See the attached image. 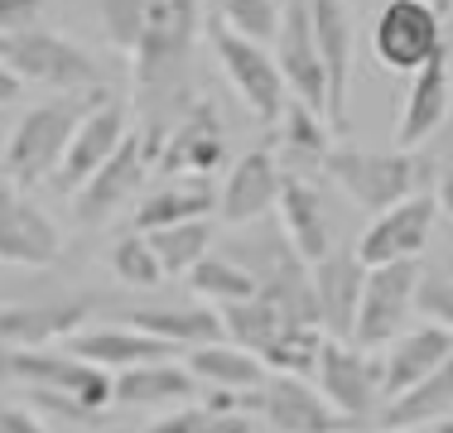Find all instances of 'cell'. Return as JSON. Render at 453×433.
<instances>
[{
  "mask_svg": "<svg viewBox=\"0 0 453 433\" xmlns=\"http://www.w3.org/2000/svg\"><path fill=\"white\" fill-rule=\"evenodd\" d=\"M106 39L131 58L135 102L150 130H169V111L183 106L193 43L203 29V0H88Z\"/></svg>",
  "mask_w": 453,
  "mask_h": 433,
  "instance_id": "cell-1",
  "label": "cell"
},
{
  "mask_svg": "<svg viewBox=\"0 0 453 433\" xmlns=\"http://www.w3.org/2000/svg\"><path fill=\"white\" fill-rule=\"evenodd\" d=\"M434 193H415V198L395 202V208L376 212L366 222V232L357 236V255L366 270L381 265H405V260H419V251L429 246V232H434Z\"/></svg>",
  "mask_w": 453,
  "mask_h": 433,
  "instance_id": "cell-12",
  "label": "cell"
},
{
  "mask_svg": "<svg viewBox=\"0 0 453 433\" xmlns=\"http://www.w3.org/2000/svg\"><path fill=\"white\" fill-rule=\"evenodd\" d=\"M155 251L165 275H188L198 260L212 255V222H183V226H165V232H140Z\"/></svg>",
  "mask_w": 453,
  "mask_h": 433,
  "instance_id": "cell-31",
  "label": "cell"
},
{
  "mask_svg": "<svg viewBox=\"0 0 453 433\" xmlns=\"http://www.w3.org/2000/svg\"><path fill=\"white\" fill-rule=\"evenodd\" d=\"M208 43H212L226 82L242 96L246 111L261 125H280V116H285V106H289V92H285V78H280V68H275V53H265L256 39L236 34L222 19H208Z\"/></svg>",
  "mask_w": 453,
  "mask_h": 433,
  "instance_id": "cell-6",
  "label": "cell"
},
{
  "mask_svg": "<svg viewBox=\"0 0 453 433\" xmlns=\"http://www.w3.org/2000/svg\"><path fill=\"white\" fill-rule=\"evenodd\" d=\"M419 285H425V270H419V260L366 270V285H362V303H357V328H352V342L366 346V352H381V346H391V342L405 332L410 313H415Z\"/></svg>",
  "mask_w": 453,
  "mask_h": 433,
  "instance_id": "cell-10",
  "label": "cell"
},
{
  "mask_svg": "<svg viewBox=\"0 0 453 433\" xmlns=\"http://www.w3.org/2000/svg\"><path fill=\"white\" fill-rule=\"evenodd\" d=\"M415 313L434 328L453 332V275H425L419 285V299H415Z\"/></svg>",
  "mask_w": 453,
  "mask_h": 433,
  "instance_id": "cell-36",
  "label": "cell"
},
{
  "mask_svg": "<svg viewBox=\"0 0 453 433\" xmlns=\"http://www.w3.org/2000/svg\"><path fill=\"white\" fill-rule=\"evenodd\" d=\"M328 121H323L319 111H309V106H299V102H289L285 106V116H280V140H285V149L295 159H309V164H323L328 159Z\"/></svg>",
  "mask_w": 453,
  "mask_h": 433,
  "instance_id": "cell-32",
  "label": "cell"
},
{
  "mask_svg": "<svg viewBox=\"0 0 453 433\" xmlns=\"http://www.w3.org/2000/svg\"><path fill=\"white\" fill-rule=\"evenodd\" d=\"M429 5H434L439 15H444V10H453V0H429Z\"/></svg>",
  "mask_w": 453,
  "mask_h": 433,
  "instance_id": "cell-42",
  "label": "cell"
},
{
  "mask_svg": "<svg viewBox=\"0 0 453 433\" xmlns=\"http://www.w3.org/2000/svg\"><path fill=\"white\" fill-rule=\"evenodd\" d=\"M140 433H251V419L246 414H218V409H203L198 399L183 409H169V414L150 419Z\"/></svg>",
  "mask_w": 453,
  "mask_h": 433,
  "instance_id": "cell-33",
  "label": "cell"
},
{
  "mask_svg": "<svg viewBox=\"0 0 453 433\" xmlns=\"http://www.w3.org/2000/svg\"><path fill=\"white\" fill-rule=\"evenodd\" d=\"M218 19L232 25L236 34L246 39H275V25H280V5L275 0H218Z\"/></svg>",
  "mask_w": 453,
  "mask_h": 433,
  "instance_id": "cell-35",
  "label": "cell"
},
{
  "mask_svg": "<svg viewBox=\"0 0 453 433\" xmlns=\"http://www.w3.org/2000/svg\"><path fill=\"white\" fill-rule=\"evenodd\" d=\"M92 299H39V303H0V346L39 352L63 346L73 332H82Z\"/></svg>",
  "mask_w": 453,
  "mask_h": 433,
  "instance_id": "cell-17",
  "label": "cell"
},
{
  "mask_svg": "<svg viewBox=\"0 0 453 433\" xmlns=\"http://www.w3.org/2000/svg\"><path fill=\"white\" fill-rule=\"evenodd\" d=\"M44 0H0V34H15V29H35Z\"/></svg>",
  "mask_w": 453,
  "mask_h": 433,
  "instance_id": "cell-37",
  "label": "cell"
},
{
  "mask_svg": "<svg viewBox=\"0 0 453 433\" xmlns=\"http://www.w3.org/2000/svg\"><path fill=\"white\" fill-rule=\"evenodd\" d=\"M275 68H280V78H285V92H295L299 106H309V111H319L323 121H328V78H323V58H319L309 0H289V5H280Z\"/></svg>",
  "mask_w": 453,
  "mask_h": 433,
  "instance_id": "cell-11",
  "label": "cell"
},
{
  "mask_svg": "<svg viewBox=\"0 0 453 433\" xmlns=\"http://www.w3.org/2000/svg\"><path fill=\"white\" fill-rule=\"evenodd\" d=\"M372 53L391 72L415 78L425 63L444 53V25L429 0H386L372 25Z\"/></svg>",
  "mask_w": 453,
  "mask_h": 433,
  "instance_id": "cell-9",
  "label": "cell"
},
{
  "mask_svg": "<svg viewBox=\"0 0 453 433\" xmlns=\"http://www.w3.org/2000/svg\"><path fill=\"white\" fill-rule=\"evenodd\" d=\"M246 414L265 419L275 433H342L348 419L323 399L314 381L299 376H265L261 390L246 395Z\"/></svg>",
  "mask_w": 453,
  "mask_h": 433,
  "instance_id": "cell-13",
  "label": "cell"
},
{
  "mask_svg": "<svg viewBox=\"0 0 453 433\" xmlns=\"http://www.w3.org/2000/svg\"><path fill=\"white\" fill-rule=\"evenodd\" d=\"M165 135L169 130H145V135L131 130V135L121 140V149H116V155L88 179V188L73 198V216H78L82 226L111 222V216L145 188L150 169L159 164V145H165Z\"/></svg>",
  "mask_w": 453,
  "mask_h": 433,
  "instance_id": "cell-7",
  "label": "cell"
},
{
  "mask_svg": "<svg viewBox=\"0 0 453 433\" xmlns=\"http://www.w3.org/2000/svg\"><path fill=\"white\" fill-rule=\"evenodd\" d=\"M453 111V72H449V49L434 63L410 78L405 102H401V121H395V149H419Z\"/></svg>",
  "mask_w": 453,
  "mask_h": 433,
  "instance_id": "cell-21",
  "label": "cell"
},
{
  "mask_svg": "<svg viewBox=\"0 0 453 433\" xmlns=\"http://www.w3.org/2000/svg\"><path fill=\"white\" fill-rule=\"evenodd\" d=\"M159 173L169 179H212L226 169V130L212 111V102H198L169 125L165 145H159Z\"/></svg>",
  "mask_w": 453,
  "mask_h": 433,
  "instance_id": "cell-16",
  "label": "cell"
},
{
  "mask_svg": "<svg viewBox=\"0 0 453 433\" xmlns=\"http://www.w3.org/2000/svg\"><path fill=\"white\" fill-rule=\"evenodd\" d=\"M323 179L362 212H386L395 202L425 193L429 183V159H419L415 149H328L323 159Z\"/></svg>",
  "mask_w": 453,
  "mask_h": 433,
  "instance_id": "cell-4",
  "label": "cell"
},
{
  "mask_svg": "<svg viewBox=\"0 0 453 433\" xmlns=\"http://www.w3.org/2000/svg\"><path fill=\"white\" fill-rule=\"evenodd\" d=\"M96 102H106V92H78V96H53V102L29 106L25 116L15 121L5 140V155H0V169L15 188H35V183H49L53 169L63 164L68 155L73 130L82 125V116L92 111Z\"/></svg>",
  "mask_w": 453,
  "mask_h": 433,
  "instance_id": "cell-3",
  "label": "cell"
},
{
  "mask_svg": "<svg viewBox=\"0 0 453 433\" xmlns=\"http://www.w3.org/2000/svg\"><path fill=\"white\" fill-rule=\"evenodd\" d=\"M188 376L198 381L203 390H232V395H251V390L265 385V361L256 352L236 342H212V346H193L188 352Z\"/></svg>",
  "mask_w": 453,
  "mask_h": 433,
  "instance_id": "cell-27",
  "label": "cell"
},
{
  "mask_svg": "<svg viewBox=\"0 0 453 433\" xmlns=\"http://www.w3.org/2000/svg\"><path fill=\"white\" fill-rule=\"evenodd\" d=\"M208 212H218L212 183L208 179H174L135 202V232H165V226H183V222H208Z\"/></svg>",
  "mask_w": 453,
  "mask_h": 433,
  "instance_id": "cell-28",
  "label": "cell"
},
{
  "mask_svg": "<svg viewBox=\"0 0 453 433\" xmlns=\"http://www.w3.org/2000/svg\"><path fill=\"white\" fill-rule=\"evenodd\" d=\"M131 135V125H126V106L121 102H96L88 116H82V125L73 130L68 140V155H63V164L53 169V188L63 193V198H78L82 188H88V179L96 169L106 164V159L121 149V140Z\"/></svg>",
  "mask_w": 453,
  "mask_h": 433,
  "instance_id": "cell-15",
  "label": "cell"
},
{
  "mask_svg": "<svg viewBox=\"0 0 453 433\" xmlns=\"http://www.w3.org/2000/svg\"><path fill=\"white\" fill-rule=\"evenodd\" d=\"M188 289L198 294L208 308H232V303H246V299H256V279L246 275L236 260H226V255H208V260H198V265L188 270Z\"/></svg>",
  "mask_w": 453,
  "mask_h": 433,
  "instance_id": "cell-30",
  "label": "cell"
},
{
  "mask_svg": "<svg viewBox=\"0 0 453 433\" xmlns=\"http://www.w3.org/2000/svg\"><path fill=\"white\" fill-rule=\"evenodd\" d=\"M429 433H453V419H444V424H429Z\"/></svg>",
  "mask_w": 453,
  "mask_h": 433,
  "instance_id": "cell-41",
  "label": "cell"
},
{
  "mask_svg": "<svg viewBox=\"0 0 453 433\" xmlns=\"http://www.w3.org/2000/svg\"><path fill=\"white\" fill-rule=\"evenodd\" d=\"M395 433H415V429H395Z\"/></svg>",
  "mask_w": 453,
  "mask_h": 433,
  "instance_id": "cell-44",
  "label": "cell"
},
{
  "mask_svg": "<svg viewBox=\"0 0 453 433\" xmlns=\"http://www.w3.org/2000/svg\"><path fill=\"white\" fill-rule=\"evenodd\" d=\"M453 419V356L439 366L434 376H425L419 385H410L405 395L386 399L381 405V424L386 429H429Z\"/></svg>",
  "mask_w": 453,
  "mask_h": 433,
  "instance_id": "cell-29",
  "label": "cell"
},
{
  "mask_svg": "<svg viewBox=\"0 0 453 433\" xmlns=\"http://www.w3.org/2000/svg\"><path fill=\"white\" fill-rule=\"evenodd\" d=\"M126 323L150 332V338H159V342H169L174 352L226 342L222 313L208 308V303H193V308H126Z\"/></svg>",
  "mask_w": 453,
  "mask_h": 433,
  "instance_id": "cell-26",
  "label": "cell"
},
{
  "mask_svg": "<svg viewBox=\"0 0 453 433\" xmlns=\"http://www.w3.org/2000/svg\"><path fill=\"white\" fill-rule=\"evenodd\" d=\"M280 232L295 246V255L304 265H319V260L333 255V216H328V198L299 173H285V188H280Z\"/></svg>",
  "mask_w": 453,
  "mask_h": 433,
  "instance_id": "cell-19",
  "label": "cell"
},
{
  "mask_svg": "<svg viewBox=\"0 0 453 433\" xmlns=\"http://www.w3.org/2000/svg\"><path fill=\"white\" fill-rule=\"evenodd\" d=\"M314 385L323 390V399H328L348 424L381 414V405H386L381 352H366V346H357V342H333L328 338V342H323V352H319Z\"/></svg>",
  "mask_w": 453,
  "mask_h": 433,
  "instance_id": "cell-8",
  "label": "cell"
},
{
  "mask_svg": "<svg viewBox=\"0 0 453 433\" xmlns=\"http://www.w3.org/2000/svg\"><path fill=\"white\" fill-rule=\"evenodd\" d=\"M0 433H53L44 424L39 409H25V405H0Z\"/></svg>",
  "mask_w": 453,
  "mask_h": 433,
  "instance_id": "cell-38",
  "label": "cell"
},
{
  "mask_svg": "<svg viewBox=\"0 0 453 433\" xmlns=\"http://www.w3.org/2000/svg\"><path fill=\"white\" fill-rule=\"evenodd\" d=\"M444 275H453V255H449V260H444Z\"/></svg>",
  "mask_w": 453,
  "mask_h": 433,
  "instance_id": "cell-43",
  "label": "cell"
},
{
  "mask_svg": "<svg viewBox=\"0 0 453 433\" xmlns=\"http://www.w3.org/2000/svg\"><path fill=\"white\" fill-rule=\"evenodd\" d=\"M0 63L15 72L25 87H49V92L78 96L96 92V63L82 43L53 34V29H15L0 34Z\"/></svg>",
  "mask_w": 453,
  "mask_h": 433,
  "instance_id": "cell-5",
  "label": "cell"
},
{
  "mask_svg": "<svg viewBox=\"0 0 453 433\" xmlns=\"http://www.w3.org/2000/svg\"><path fill=\"white\" fill-rule=\"evenodd\" d=\"M309 15H314V39H319L323 78H328V125L342 130L348 82H352V19L342 0H309Z\"/></svg>",
  "mask_w": 453,
  "mask_h": 433,
  "instance_id": "cell-23",
  "label": "cell"
},
{
  "mask_svg": "<svg viewBox=\"0 0 453 433\" xmlns=\"http://www.w3.org/2000/svg\"><path fill=\"white\" fill-rule=\"evenodd\" d=\"M0 381H15L19 390H29L35 409L73 424H102L111 399V376L96 371L92 361L63 352V346H39V352H0Z\"/></svg>",
  "mask_w": 453,
  "mask_h": 433,
  "instance_id": "cell-2",
  "label": "cell"
},
{
  "mask_svg": "<svg viewBox=\"0 0 453 433\" xmlns=\"http://www.w3.org/2000/svg\"><path fill=\"white\" fill-rule=\"evenodd\" d=\"M106 265H111V275L121 279V285H131V289H155L159 279H165V270H159L155 251H150V241L140 232L121 236V241L106 251Z\"/></svg>",
  "mask_w": 453,
  "mask_h": 433,
  "instance_id": "cell-34",
  "label": "cell"
},
{
  "mask_svg": "<svg viewBox=\"0 0 453 433\" xmlns=\"http://www.w3.org/2000/svg\"><path fill=\"white\" fill-rule=\"evenodd\" d=\"M434 208L453 222V164H449L444 173H439V183H434Z\"/></svg>",
  "mask_w": 453,
  "mask_h": 433,
  "instance_id": "cell-39",
  "label": "cell"
},
{
  "mask_svg": "<svg viewBox=\"0 0 453 433\" xmlns=\"http://www.w3.org/2000/svg\"><path fill=\"white\" fill-rule=\"evenodd\" d=\"M309 279H314L319 328L328 332L333 342H352L362 285H366V265L357 255H328V260H319V265H309Z\"/></svg>",
  "mask_w": 453,
  "mask_h": 433,
  "instance_id": "cell-22",
  "label": "cell"
},
{
  "mask_svg": "<svg viewBox=\"0 0 453 433\" xmlns=\"http://www.w3.org/2000/svg\"><path fill=\"white\" fill-rule=\"evenodd\" d=\"M280 188H285V169L271 149H251L242 155L226 173L222 193H218V216L226 226H251L261 222L265 212L280 202Z\"/></svg>",
  "mask_w": 453,
  "mask_h": 433,
  "instance_id": "cell-18",
  "label": "cell"
},
{
  "mask_svg": "<svg viewBox=\"0 0 453 433\" xmlns=\"http://www.w3.org/2000/svg\"><path fill=\"white\" fill-rule=\"evenodd\" d=\"M63 352L92 361L96 371H106V376L135 371V366H155V361H174V346L131 328V323H116V328H82V332H73V338L63 342Z\"/></svg>",
  "mask_w": 453,
  "mask_h": 433,
  "instance_id": "cell-20",
  "label": "cell"
},
{
  "mask_svg": "<svg viewBox=\"0 0 453 433\" xmlns=\"http://www.w3.org/2000/svg\"><path fill=\"white\" fill-rule=\"evenodd\" d=\"M19 96H25V82H19L15 72H10L5 63H0V106H15Z\"/></svg>",
  "mask_w": 453,
  "mask_h": 433,
  "instance_id": "cell-40",
  "label": "cell"
},
{
  "mask_svg": "<svg viewBox=\"0 0 453 433\" xmlns=\"http://www.w3.org/2000/svg\"><path fill=\"white\" fill-rule=\"evenodd\" d=\"M453 356V332L434 328V323H419L405 328L391 346H381V366H386V399L405 395L410 385H419L425 376H434Z\"/></svg>",
  "mask_w": 453,
  "mask_h": 433,
  "instance_id": "cell-24",
  "label": "cell"
},
{
  "mask_svg": "<svg viewBox=\"0 0 453 433\" xmlns=\"http://www.w3.org/2000/svg\"><path fill=\"white\" fill-rule=\"evenodd\" d=\"M58 255H63V236L53 226V216L0 173V260L19 270H49Z\"/></svg>",
  "mask_w": 453,
  "mask_h": 433,
  "instance_id": "cell-14",
  "label": "cell"
},
{
  "mask_svg": "<svg viewBox=\"0 0 453 433\" xmlns=\"http://www.w3.org/2000/svg\"><path fill=\"white\" fill-rule=\"evenodd\" d=\"M193 395H198V381L179 361H155L111 376V399L126 409H183L193 405Z\"/></svg>",
  "mask_w": 453,
  "mask_h": 433,
  "instance_id": "cell-25",
  "label": "cell"
}]
</instances>
